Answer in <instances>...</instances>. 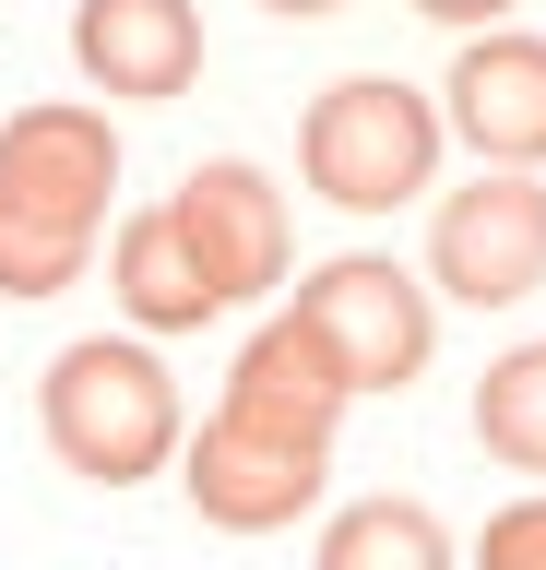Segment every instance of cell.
<instances>
[{
  "label": "cell",
  "instance_id": "obj_1",
  "mask_svg": "<svg viewBox=\"0 0 546 570\" xmlns=\"http://www.w3.org/2000/svg\"><path fill=\"white\" fill-rule=\"evenodd\" d=\"M119 190L108 107H12L0 119V297H60Z\"/></svg>",
  "mask_w": 546,
  "mask_h": 570
},
{
  "label": "cell",
  "instance_id": "obj_2",
  "mask_svg": "<svg viewBox=\"0 0 546 570\" xmlns=\"http://www.w3.org/2000/svg\"><path fill=\"white\" fill-rule=\"evenodd\" d=\"M37 416H48V452L72 463L83 488H143L155 463L179 452V381L143 345H108V333L48 356Z\"/></svg>",
  "mask_w": 546,
  "mask_h": 570
},
{
  "label": "cell",
  "instance_id": "obj_3",
  "mask_svg": "<svg viewBox=\"0 0 546 570\" xmlns=\"http://www.w3.org/2000/svg\"><path fill=\"white\" fill-rule=\"evenodd\" d=\"M297 167H309L321 203L393 214V203H416L428 167H439V107L416 96V83H393V71H345V83H321L309 119H297Z\"/></svg>",
  "mask_w": 546,
  "mask_h": 570
},
{
  "label": "cell",
  "instance_id": "obj_4",
  "mask_svg": "<svg viewBox=\"0 0 546 570\" xmlns=\"http://www.w3.org/2000/svg\"><path fill=\"white\" fill-rule=\"evenodd\" d=\"M286 321H297V333H321V356L345 368V392H404L416 368H428V345H439L428 285L404 274V262H380V249L321 262V274L297 285Z\"/></svg>",
  "mask_w": 546,
  "mask_h": 570
},
{
  "label": "cell",
  "instance_id": "obj_5",
  "mask_svg": "<svg viewBox=\"0 0 546 570\" xmlns=\"http://www.w3.org/2000/svg\"><path fill=\"white\" fill-rule=\"evenodd\" d=\"M428 285L464 309H510L546 285V178L475 167V190H451L428 226Z\"/></svg>",
  "mask_w": 546,
  "mask_h": 570
},
{
  "label": "cell",
  "instance_id": "obj_6",
  "mask_svg": "<svg viewBox=\"0 0 546 570\" xmlns=\"http://www.w3.org/2000/svg\"><path fill=\"white\" fill-rule=\"evenodd\" d=\"M167 226L190 238V262L215 274V297H261V285H286V190L250 167V155H215V167H190L167 190Z\"/></svg>",
  "mask_w": 546,
  "mask_h": 570
},
{
  "label": "cell",
  "instance_id": "obj_7",
  "mask_svg": "<svg viewBox=\"0 0 546 570\" xmlns=\"http://www.w3.org/2000/svg\"><path fill=\"white\" fill-rule=\"evenodd\" d=\"M321 475H332V452H297V440H261V428H226V416H202V440L179 452V488H190V511L215 534L297 523L321 499Z\"/></svg>",
  "mask_w": 546,
  "mask_h": 570
},
{
  "label": "cell",
  "instance_id": "obj_8",
  "mask_svg": "<svg viewBox=\"0 0 546 570\" xmlns=\"http://www.w3.org/2000/svg\"><path fill=\"white\" fill-rule=\"evenodd\" d=\"M72 71L119 107H167L202 83V12L190 0H72Z\"/></svg>",
  "mask_w": 546,
  "mask_h": 570
},
{
  "label": "cell",
  "instance_id": "obj_9",
  "mask_svg": "<svg viewBox=\"0 0 546 570\" xmlns=\"http://www.w3.org/2000/svg\"><path fill=\"white\" fill-rule=\"evenodd\" d=\"M357 392H345V368L321 356V333H297V321H261L250 345H238V368H226V428H261V440H297V452H332V416H345Z\"/></svg>",
  "mask_w": 546,
  "mask_h": 570
},
{
  "label": "cell",
  "instance_id": "obj_10",
  "mask_svg": "<svg viewBox=\"0 0 546 570\" xmlns=\"http://www.w3.org/2000/svg\"><path fill=\"white\" fill-rule=\"evenodd\" d=\"M451 131L475 142V167L535 178L546 167V36H464L451 60Z\"/></svg>",
  "mask_w": 546,
  "mask_h": 570
},
{
  "label": "cell",
  "instance_id": "obj_11",
  "mask_svg": "<svg viewBox=\"0 0 546 570\" xmlns=\"http://www.w3.org/2000/svg\"><path fill=\"white\" fill-rule=\"evenodd\" d=\"M108 285H119V309L143 321V333H202V321L226 309V297H215V274L190 262V238L167 226V203H143L131 226H119V249H108Z\"/></svg>",
  "mask_w": 546,
  "mask_h": 570
},
{
  "label": "cell",
  "instance_id": "obj_12",
  "mask_svg": "<svg viewBox=\"0 0 546 570\" xmlns=\"http://www.w3.org/2000/svg\"><path fill=\"white\" fill-rule=\"evenodd\" d=\"M321 570H451V523L428 499H357L321 523Z\"/></svg>",
  "mask_w": 546,
  "mask_h": 570
},
{
  "label": "cell",
  "instance_id": "obj_13",
  "mask_svg": "<svg viewBox=\"0 0 546 570\" xmlns=\"http://www.w3.org/2000/svg\"><path fill=\"white\" fill-rule=\"evenodd\" d=\"M475 440H487V463H510V475H546V333L510 345L499 368L475 381Z\"/></svg>",
  "mask_w": 546,
  "mask_h": 570
},
{
  "label": "cell",
  "instance_id": "obj_14",
  "mask_svg": "<svg viewBox=\"0 0 546 570\" xmlns=\"http://www.w3.org/2000/svg\"><path fill=\"white\" fill-rule=\"evenodd\" d=\"M475 570H546V499H510L475 534Z\"/></svg>",
  "mask_w": 546,
  "mask_h": 570
},
{
  "label": "cell",
  "instance_id": "obj_15",
  "mask_svg": "<svg viewBox=\"0 0 546 570\" xmlns=\"http://www.w3.org/2000/svg\"><path fill=\"white\" fill-rule=\"evenodd\" d=\"M416 12H428V24H464V36H499L510 0H416Z\"/></svg>",
  "mask_w": 546,
  "mask_h": 570
},
{
  "label": "cell",
  "instance_id": "obj_16",
  "mask_svg": "<svg viewBox=\"0 0 546 570\" xmlns=\"http://www.w3.org/2000/svg\"><path fill=\"white\" fill-rule=\"evenodd\" d=\"M261 12H286V24H321V12H345V0H261Z\"/></svg>",
  "mask_w": 546,
  "mask_h": 570
}]
</instances>
